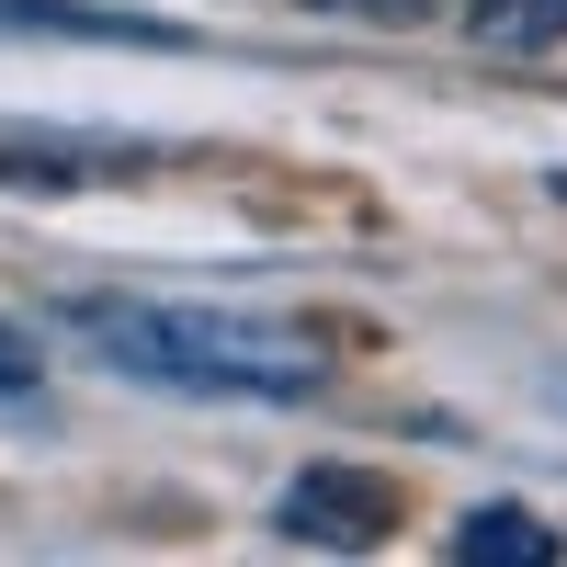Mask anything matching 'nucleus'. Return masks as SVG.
Listing matches in <instances>:
<instances>
[{
    "instance_id": "obj_1",
    "label": "nucleus",
    "mask_w": 567,
    "mask_h": 567,
    "mask_svg": "<svg viewBox=\"0 0 567 567\" xmlns=\"http://www.w3.org/2000/svg\"><path fill=\"white\" fill-rule=\"evenodd\" d=\"M69 341L91 363H114L125 386H159V398H318L329 386V352L307 329H272V318H227V307H171V296H80L69 307Z\"/></svg>"
},
{
    "instance_id": "obj_2",
    "label": "nucleus",
    "mask_w": 567,
    "mask_h": 567,
    "mask_svg": "<svg viewBox=\"0 0 567 567\" xmlns=\"http://www.w3.org/2000/svg\"><path fill=\"white\" fill-rule=\"evenodd\" d=\"M0 34H69V45H159L171 58V23H148V12H91V0H0Z\"/></svg>"
},
{
    "instance_id": "obj_3",
    "label": "nucleus",
    "mask_w": 567,
    "mask_h": 567,
    "mask_svg": "<svg viewBox=\"0 0 567 567\" xmlns=\"http://www.w3.org/2000/svg\"><path fill=\"white\" fill-rule=\"evenodd\" d=\"M374 523H386V499L374 488H341V465H318V477L284 499V534H329V545H363Z\"/></svg>"
},
{
    "instance_id": "obj_4",
    "label": "nucleus",
    "mask_w": 567,
    "mask_h": 567,
    "mask_svg": "<svg viewBox=\"0 0 567 567\" xmlns=\"http://www.w3.org/2000/svg\"><path fill=\"white\" fill-rule=\"evenodd\" d=\"M477 34L488 45H556L567 34V0H477Z\"/></svg>"
},
{
    "instance_id": "obj_5",
    "label": "nucleus",
    "mask_w": 567,
    "mask_h": 567,
    "mask_svg": "<svg viewBox=\"0 0 567 567\" xmlns=\"http://www.w3.org/2000/svg\"><path fill=\"white\" fill-rule=\"evenodd\" d=\"M454 556H556V534L523 511H477V523H454Z\"/></svg>"
},
{
    "instance_id": "obj_6",
    "label": "nucleus",
    "mask_w": 567,
    "mask_h": 567,
    "mask_svg": "<svg viewBox=\"0 0 567 567\" xmlns=\"http://www.w3.org/2000/svg\"><path fill=\"white\" fill-rule=\"evenodd\" d=\"M34 386H45V363H34V341H23L12 318H0V409H23Z\"/></svg>"
}]
</instances>
